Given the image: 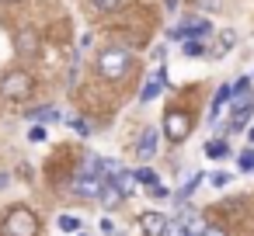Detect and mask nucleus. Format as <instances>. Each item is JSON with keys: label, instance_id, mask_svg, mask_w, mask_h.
Segmentation results:
<instances>
[{"label": "nucleus", "instance_id": "f257e3e1", "mask_svg": "<svg viewBox=\"0 0 254 236\" xmlns=\"http://www.w3.org/2000/svg\"><path fill=\"white\" fill-rule=\"evenodd\" d=\"M129 66H132V56H129L126 49H105V52L98 56V73H101L105 80H122V77L129 73Z\"/></svg>", "mask_w": 254, "mask_h": 236}, {"label": "nucleus", "instance_id": "f03ea898", "mask_svg": "<svg viewBox=\"0 0 254 236\" xmlns=\"http://www.w3.org/2000/svg\"><path fill=\"white\" fill-rule=\"evenodd\" d=\"M32 73L28 70H7L4 77H0V94H4L7 101H25L32 94Z\"/></svg>", "mask_w": 254, "mask_h": 236}, {"label": "nucleus", "instance_id": "7ed1b4c3", "mask_svg": "<svg viewBox=\"0 0 254 236\" xmlns=\"http://www.w3.org/2000/svg\"><path fill=\"white\" fill-rule=\"evenodd\" d=\"M4 233L7 236H39V219L28 208H11L4 215Z\"/></svg>", "mask_w": 254, "mask_h": 236}, {"label": "nucleus", "instance_id": "20e7f679", "mask_svg": "<svg viewBox=\"0 0 254 236\" xmlns=\"http://www.w3.org/2000/svg\"><path fill=\"white\" fill-rule=\"evenodd\" d=\"M191 129H195V122H191V115H188V111L174 108V111H167V115H164V136H167L171 142H185V139L191 136Z\"/></svg>", "mask_w": 254, "mask_h": 236}, {"label": "nucleus", "instance_id": "39448f33", "mask_svg": "<svg viewBox=\"0 0 254 236\" xmlns=\"http://www.w3.org/2000/svg\"><path fill=\"white\" fill-rule=\"evenodd\" d=\"M167 226H171V219L160 215V212H143V215H139V229H143L146 236H164Z\"/></svg>", "mask_w": 254, "mask_h": 236}, {"label": "nucleus", "instance_id": "423d86ee", "mask_svg": "<svg viewBox=\"0 0 254 236\" xmlns=\"http://www.w3.org/2000/svg\"><path fill=\"white\" fill-rule=\"evenodd\" d=\"M164 84H167V70H157V73L146 80V87L139 91V101H143V104H150V101H153V97L164 91Z\"/></svg>", "mask_w": 254, "mask_h": 236}, {"label": "nucleus", "instance_id": "0eeeda50", "mask_svg": "<svg viewBox=\"0 0 254 236\" xmlns=\"http://www.w3.org/2000/svg\"><path fill=\"white\" fill-rule=\"evenodd\" d=\"M157 139H160V132H157V129H146V132L139 136V142H136V156H139V160H150V156L157 153Z\"/></svg>", "mask_w": 254, "mask_h": 236}, {"label": "nucleus", "instance_id": "6e6552de", "mask_svg": "<svg viewBox=\"0 0 254 236\" xmlns=\"http://www.w3.org/2000/svg\"><path fill=\"white\" fill-rule=\"evenodd\" d=\"M233 97V84H223L219 91H216V97H212V108H209V122H216L219 118V111H223V104Z\"/></svg>", "mask_w": 254, "mask_h": 236}, {"label": "nucleus", "instance_id": "1a4fd4ad", "mask_svg": "<svg viewBox=\"0 0 254 236\" xmlns=\"http://www.w3.org/2000/svg\"><path fill=\"white\" fill-rule=\"evenodd\" d=\"M14 46H18V52H32V56L39 52V39L32 32H18L14 35Z\"/></svg>", "mask_w": 254, "mask_h": 236}, {"label": "nucleus", "instance_id": "9d476101", "mask_svg": "<svg viewBox=\"0 0 254 236\" xmlns=\"http://www.w3.org/2000/svg\"><path fill=\"white\" fill-rule=\"evenodd\" d=\"M205 156H209V160H226V156H230L226 139H212V142H205Z\"/></svg>", "mask_w": 254, "mask_h": 236}, {"label": "nucleus", "instance_id": "9b49d317", "mask_svg": "<svg viewBox=\"0 0 254 236\" xmlns=\"http://www.w3.org/2000/svg\"><path fill=\"white\" fill-rule=\"evenodd\" d=\"M28 118H35V122H60V111H56V108H49V104H42V108L28 111Z\"/></svg>", "mask_w": 254, "mask_h": 236}, {"label": "nucleus", "instance_id": "f8f14e48", "mask_svg": "<svg viewBox=\"0 0 254 236\" xmlns=\"http://www.w3.org/2000/svg\"><path fill=\"white\" fill-rule=\"evenodd\" d=\"M101 194H105V208H119V205L126 201V198H122V194H119L112 184H105V188H101Z\"/></svg>", "mask_w": 254, "mask_h": 236}, {"label": "nucleus", "instance_id": "ddd939ff", "mask_svg": "<svg viewBox=\"0 0 254 236\" xmlns=\"http://www.w3.org/2000/svg\"><path fill=\"white\" fill-rule=\"evenodd\" d=\"M122 4H126V0H91V7L101 11V14H112V11H119Z\"/></svg>", "mask_w": 254, "mask_h": 236}, {"label": "nucleus", "instance_id": "4468645a", "mask_svg": "<svg viewBox=\"0 0 254 236\" xmlns=\"http://www.w3.org/2000/svg\"><path fill=\"white\" fill-rule=\"evenodd\" d=\"M198 184H202V174H195V177H188V181H185V188H181V191H178L174 198H178V201H185V198H191V191H195Z\"/></svg>", "mask_w": 254, "mask_h": 236}, {"label": "nucleus", "instance_id": "2eb2a0df", "mask_svg": "<svg viewBox=\"0 0 254 236\" xmlns=\"http://www.w3.org/2000/svg\"><path fill=\"white\" fill-rule=\"evenodd\" d=\"M60 229H63V233H77V229H80V219H77V215H60Z\"/></svg>", "mask_w": 254, "mask_h": 236}, {"label": "nucleus", "instance_id": "dca6fc26", "mask_svg": "<svg viewBox=\"0 0 254 236\" xmlns=\"http://www.w3.org/2000/svg\"><path fill=\"white\" fill-rule=\"evenodd\" d=\"M237 163H240V170L251 174V170H254V149H244V153L237 156Z\"/></svg>", "mask_w": 254, "mask_h": 236}, {"label": "nucleus", "instance_id": "f3484780", "mask_svg": "<svg viewBox=\"0 0 254 236\" xmlns=\"http://www.w3.org/2000/svg\"><path fill=\"white\" fill-rule=\"evenodd\" d=\"M136 181H139V184H146V188H153V184H157V174L143 167V170H136Z\"/></svg>", "mask_w": 254, "mask_h": 236}, {"label": "nucleus", "instance_id": "a211bd4d", "mask_svg": "<svg viewBox=\"0 0 254 236\" xmlns=\"http://www.w3.org/2000/svg\"><path fill=\"white\" fill-rule=\"evenodd\" d=\"M195 7L209 14V11H219V7H223V0H195Z\"/></svg>", "mask_w": 254, "mask_h": 236}, {"label": "nucleus", "instance_id": "6ab92c4d", "mask_svg": "<svg viewBox=\"0 0 254 236\" xmlns=\"http://www.w3.org/2000/svg\"><path fill=\"white\" fill-rule=\"evenodd\" d=\"M164 236H188V229H185L181 222H171V226L164 229Z\"/></svg>", "mask_w": 254, "mask_h": 236}, {"label": "nucleus", "instance_id": "aec40b11", "mask_svg": "<svg viewBox=\"0 0 254 236\" xmlns=\"http://www.w3.org/2000/svg\"><path fill=\"white\" fill-rule=\"evenodd\" d=\"M230 46H233V32H223V35H219V52H226Z\"/></svg>", "mask_w": 254, "mask_h": 236}, {"label": "nucleus", "instance_id": "412c9836", "mask_svg": "<svg viewBox=\"0 0 254 236\" xmlns=\"http://www.w3.org/2000/svg\"><path fill=\"white\" fill-rule=\"evenodd\" d=\"M185 52H188V56H202V52H205V46H202V42H188V46H185Z\"/></svg>", "mask_w": 254, "mask_h": 236}, {"label": "nucleus", "instance_id": "4be33fe9", "mask_svg": "<svg viewBox=\"0 0 254 236\" xmlns=\"http://www.w3.org/2000/svg\"><path fill=\"white\" fill-rule=\"evenodd\" d=\"M73 129H77L80 136H91V122H84V118H73Z\"/></svg>", "mask_w": 254, "mask_h": 236}, {"label": "nucleus", "instance_id": "5701e85b", "mask_svg": "<svg viewBox=\"0 0 254 236\" xmlns=\"http://www.w3.org/2000/svg\"><path fill=\"white\" fill-rule=\"evenodd\" d=\"M28 139H32V142H46V129H42V125H35V129L28 132Z\"/></svg>", "mask_w": 254, "mask_h": 236}, {"label": "nucleus", "instance_id": "b1692460", "mask_svg": "<svg viewBox=\"0 0 254 236\" xmlns=\"http://www.w3.org/2000/svg\"><path fill=\"white\" fill-rule=\"evenodd\" d=\"M212 184H216V188H226V184H230V174H212Z\"/></svg>", "mask_w": 254, "mask_h": 236}, {"label": "nucleus", "instance_id": "393cba45", "mask_svg": "<svg viewBox=\"0 0 254 236\" xmlns=\"http://www.w3.org/2000/svg\"><path fill=\"white\" fill-rule=\"evenodd\" d=\"M150 198H160V201H164V198H167V188H160V184H153V188H150Z\"/></svg>", "mask_w": 254, "mask_h": 236}, {"label": "nucleus", "instance_id": "a878e982", "mask_svg": "<svg viewBox=\"0 0 254 236\" xmlns=\"http://www.w3.org/2000/svg\"><path fill=\"white\" fill-rule=\"evenodd\" d=\"M202 236H226V233H223V229H216V226H205V233H202Z\"/></svg>", "mask_w": 254, "mask_h": 236}, {"label": "nucleus", "instance_id": "bb28decb", "mask_svg": "<svg viewBox=\"0 0 254 236\" xmlns=\"http://www.w3.org/2000/svg\"><path fill=\"white\" fill-rule=\"evenodd\" d=\"M164 4H167V11H174V7H178V0H164Z\"/></svg>", "mask_w": 254, "mask_h": 236}, {"label": "nucleus", "instance_id": "cd10ccee", "mask_svg": "<svg viewBox=\"0 0 254 236\" xmlns=\"http://www.w3.org/2000/svg\"><path fill=\"white\" fill-rule=\"evenodd\" d=\"M7 181H11V177H7V174H0V188H4V184H7Z\"/></svg>", "mask_w": 254, "mask_h": 236}, {"label": "nucleus", "instance_id": "c85d7f7f", "mask_svg": "<svg viewBox=\"0 0 254 236\" xmlns=\"http://www.w3.org/2000/svg\"><path fill=\"white\" fill-rule=\"evenodd\" d=\"M247 139H251V142H254V129H251V132H247Z\"/></svg>", "mask_w": 254, "mask_h": 236}, {"label": "nucleus", "instance_id": "c756f323", "mask_svg": "<svg viewBox=\"0 0 254 236\" xmlns=\"http://www.w3.org/2000/svg\"><path fill=\"white\" fill-rule=\"evenodd\" d=\"M4 4H18V0H4Z\"/></svg>", "mask_w": 254, "mask_h": 236}]
</instances>
